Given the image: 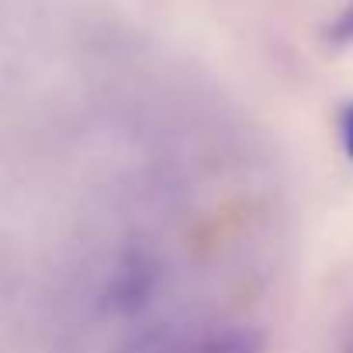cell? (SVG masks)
Instances as JSON below:
<instances>
[{"label":"cell","mask_w":353,"mask_h":353,"mask_svg":"<svg viewBox=\"0 0 353 353\" xmlns=\"http://www.w3.org/2000/svg\"><path fill=\"white\" fill-rule=\"evenodd\" d=\"M336 128H339V145H343V152L353 159V101L343 104V111H339V118H336Z\"/></svg>","instance_id":"cell-2"},{"label":"cell","mask_w":353,"mask_h":353,"mask_svg":"<svg viewBox=\"0 0 353 353\" xmlns=\"http://www.w3.org/2000/svg\"><path fill=\"white\" fill-rule=\"evenodd\" d=\"M329 39L332 42H353V8H346L339 18H336V25H332V32H329Z\"/></svg>","instance_id":"cell-3"},{"label":"cell","mask_w":353,"mask_h":353,"mask_svg":"<svg viewBox=\"0 0 353 353\" xmlns=\"http://www.w3.org/2000/svg\"><path fill=\"white\" fill-rule=\"evenodd\" d=\"M163 353H263V336L243 325H219L173 339Z\"/></svg>","instance_id":"cell-1"}]
</instances>
